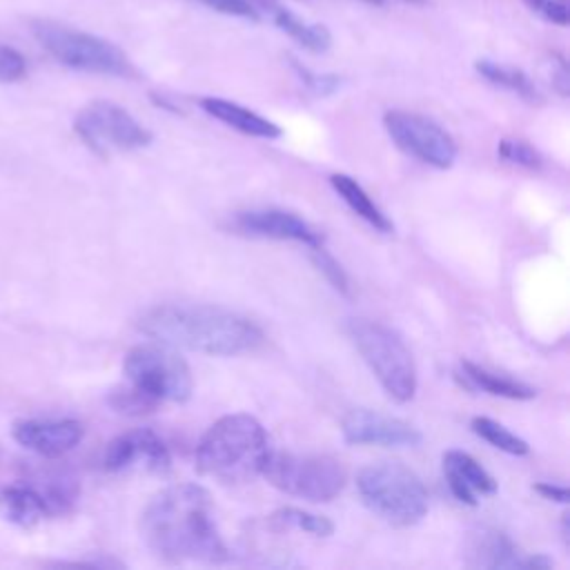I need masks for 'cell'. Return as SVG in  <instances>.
<instances>
[{
    "label": "cell",
    "instance_id": "3957f363",
    "mask_svg": "<svg viewBox=\"0 0 570 570\" xmlns=\"http://www.w3.org/2000/svg\"><path fill=\"white\" fill-rule=\"evenodd\" d=\"M269 439L258 419L227 414L214 421L196 445V470L223 483H243L263 472Z\"/></svg>",
    "mask_w": 570,
    "mask_h": 570
},
{
    "label": "cell",
    "instance_id": "8fae6325",
    "mask_svg": "<svg viewBox=\"0 0 570 570\" xmlns=\"http://www.w3.org/2000/svg\"><path fill=\"white\" fill-rule=\"evenodd\" d=\"M102 468L107 472H167L171 468V454L154 430L136 428L109 441L102 454Z\"/></svg>",
    "mask_w": 570,
    "mask_h": 570
},
{
    "label": "cell",
    "instance_id": "7c38bea8",
    "mask_svg": "<svg viewBox=\"0 0 570 570\" xmlns=\"http://www.w3.org/2000/svg\"><path fill=\"white\" fill-rule=\"evenodd\" d=\"M232 227L238 234L254 236V238H272V240H294L307 247L323 245L325 236L301 218L294 212L278 209V207H258L236 212L232 218Z\"/></svg>",
    "mask_w": 570,
    "mask_h": 570
},
{
    "label": "cell",
    "instance_id": "603a6c76",
    "mask_svg": "<svg viewBox=\"0 0 570 570\" xmlns=\"http://www.w3.org/2000/svg\"><path fill=\"white\" fill-rule=\"evenodd\" d=\"M470 428L476 436H481L483 441H488L492 448L512 454V456H523L530 452L528 441H523L521 436H517L514 432H510L508 428H503L501 423H497L494 419L488 416H474L470 421Z\"/></svg>",
    "mask_w": 570,
    "mask_h": 570
},
{
    "label": "cell",
    "instance_id": "30bf717a",
    "mask_svg": "<svg viewBox=\"0 0 570 570\" xmlns=\"http://www.w3.org/2000/svg\"><path fill=\"white\" fill-rule=\"evenodd\" d=\"M383 125L403 154L436 169L454 165L459 151L456 142L436 120L405 109H390L383 116Z\"/></svg>",
    "mask_w": 570,
    "mask_h": 570
},
{
    "label": "cell",
    "instance_id": "5b68a950",
    "mask_svg": "<svg viewBox=\"0 0 570 570\" xmlns=\"http://www.w3.org/2000/svg\"><path fill=\"white\" fill-rule=\"evenodd\" d=\"M345 330L385 394L396 403L412 401L416 392V365L401 334L367 318H350Z\"/></svg>",
    "mask_w": 570,
    "mask_h": 570
},
{
    "label": "cell",
    "instance_id": "4316f807",
    "mask_svg": "<svg viewBox=\"0 0 570 570\" xmlns=\"http://www.w3.org/2000/svg\"><path fill=\"white\" fill-rule=\"evenodd\" d=\"M292 69L296 71V76L305 82V87L318 96H330L338 89L341 85V78L336 73H316V71H309L307 67H303L298 60L292 58Z\"/></svg>",
    "mask_w": 570,
    "mask_h": 570
},
{
    "label": "cell",
    "instance_id": "4fadbf2b",
    "mask_svg": "<svg viewBox=\"0 0 570 570\" xmlns=\"http://www.w3.org/2000/svg\"><path fill=\"white\" fill-rule=\"evenodd\" d=\"M341 430L345 443L350 445L414 448L421 443V432L412 423L367 407L350 410L341 423Z\"/></svg>",
    "mask_w": 570,
    "mask_h": 570
},
{
    "label": "cell",
    "instance_id": "1f68e13d",
    "mask_svg": "<svg viewBox=\"0 0 570 570\" xmlns=\"http://www.w3.org/2000/svg\"><path fill=\"white\" fill-rule=\"evenodd\" d=\"M523 568L525 570H548V568H552V559L546 554H525Z\"/></svg>",
    "mask_w": 570,
    "mask_h": 570
},
{
    "label": "cell",
    "instance_id": "2e32d148",
    "mask_svg": "<svg viewBox=\"0 0 570 570\" xmlns=\"http://www.w3.org/2000/svg\"><path fill=\"white\" fill-rule=\"evenodd\" d=\"M523 557L517 543L497 528H479L463 543V561L472 568L514 570L523 568Z\"/></svg>",
    "mask_w": 570,
    "mask_h": 570
},
{
    "label": "cell",
    "instance_id": "83f0119b",
    "mask_svg": "<svg viewBox=\"0 0 570 570\" xmlns=\"http://www.w3.org/2000/svg\"><path fill=\"white\" fill-rule=\"evenodd\" d=\"M24 76H27L24 56L9 45H0V82H18Z\"/></svg>",
    "mask_w": 570,
    "mask_h": 570
},
{
    "label": "cell",
    "instance_id": "cb8c5ba5",
    "mask_svg": "<svg viewBox=\"0 0 570 570\" xmlns=\"http://www.w3.org/2000/svg\"><path fill=\"white\" fill-rule=\"evenodd\" d=\"M274 519L283 525H289L294 530H301L314 537H330L334 532V523L327 517L314 514L301 508H281L274 512Z\"/></svg>",
    "mask_w": 570,
    "mask_h": 570
},
{
    "label": "cell",
    "instance_id": "f1b7e54d",
    "mask_svg": "<svg viewBox=\"0 0 570 570\" xmlns=\"http://www.w3.org/2000/svg\"><path fill=\"white\" fill-rule=\"evenodd\" d=\"M530 11L541 16L546 22L557 27H566L570 22V11L566 0H523Z\"/></svg>",
    "mask_w": 570,
    "mask_h": 570
},
{
    "label": "cell",
    "instance_id": "484cf974",
    "mask_svg": "<svg viewBox=\"0 0 570 570\" xmlns=\"http://www.w3.org/2000/svg\"><path fill=\"white\" fill-rule=\"evenodd\" d=\"M312 249V263L316 265V269L327 278V283L334 287V289H338L341 294H345V296H350V278H347V274H345V269L341 267V263L332 256V254H327V249L323 247V245H316V247H309Z\"/></svg>",
    "mask_w": 570,
    "mask_h": 570
},
{
    "label": "cell",
    "instance_id": "ba28073f",
    "mask_svg": "<svg viewBox=\"0 0 570 570\" xmlns=\"http://www.w3.org/2000/svg\"><path fill=\"white\" fill-rule=\"evenodd\" d=\"M261 474L281 492L314 503L332 501L347 481L345 465L330 454L269 452Z\"/></svg>",
    "mask_w": 570,
    "mask_h": 570
},
{
    "label": "cell",
    "instance_id": "7a4b0ae2",
    "mask_svg": "<svg viewBox=\"0 0 570 570\" xmlns=\"http://www.w3.org/2000/svg\"><path fill=\"white\" fill-rule=\"evenodd\" d=\"M138 327L151 341L209 356H236L263 343V332L254 321L203 303L156 305L140 316Z\"/></svg>",
    "mask_w": 570,
    "mask_h": 570
},
{
    "label": "cell",
    "instance_id": "8992f818",
    "mask_svg": "<svg viewBox=\"0 0 570 570\" xmlns=\"http://www.w3.org/2000/svg\"><path fill=\"white\" fill-rule=\"evenodd\" d=\"M31 33L53 60L69 69L120 78L136 73L127 53L100 36L42 18L31 20Z\"/></svg>",
    "mask_w": 570,
    "mask_h": 570
},
{
    "label": "cell",
    "instance_id": "44dd1931",
    "mask_svg": "<svg viewBox=\"0 0 570 570\" xmlns=\"http://www.w3.org/2000/svg\"><path fill=\"white\" fill-rule=\"evenodd\" d=\"M269 11H272L274 24L283 33H287L294 42H298L303 49L312 53H325L332 47V33L327 31V27L318 22H309L281 4H272Z\"/></svg>",
    "mask_w": 570,
    "mask_h": 570
},
{
    "label": "cell",
    "instance_id": "d6986e66",
    "mask_svg": "<svg viewBox=\"0 0 570 570\" xmlns=\"http://www.w3.org/2000/svg\"><path fill=\"white\" fill-rule=\"evenodd\" d=\"M456 379L470 387V390H481L485 394L492 396H501V399H512V401H528L537 394V390L523 381L490 372L472 361H461Z\"/></svg>",
    "mask_w": 570,
    "mask_h": 570
},
{
    "label": "cell",
    "instance_id": "9c48e42d",
    "mask_svg": "<svg viewBox=\"0 0 570 570\" xmlns=\"http://www.w3.org/2000/svg\"><path fill=\"white\" fill-rule=\"evenodd\" d=\"M73 129L78 138L98 156L109 158L111 154L142 149L151 142V131L142 127L125 107L111 100H94L85 105Z\"/></svg>",
    "mask_w": 570,
    "mask_h": 570
},
{
    "label": "cell",
    "instance_id": "f546056e",
    "mask_svg": "<svg viewBox=\"0 0 570 570\" xmlns=\"http://www.w3.org/2000/svg\"><path fill=\"white\" fill-rule=\"evenodd\" d=\"M198 2L218 13H225V16H234V18H243V20H252V22H256L261 18L258 9L249 0H198Z\"/></svg>",
    "mask_w": 570,
    "mask_h": 570
},
{
    "label": "cell",
    "instance_id": "ac0fdd59",
    "mask_svg": "<svg viewBox=\"0 0 570 570\" xmlns=\"http://www.w3.org/2000/svg\"><path fill=\"white\" fill-rule=\"evenodd\" d=\"M200 109L245 136L274 140V138H281V134H283V129L276 122L267 120L265 116H261L238 102L225 100V98H214V96L200 98Z\"/></svg>",
    "mask_w": 570,
    "mask_h": 570
},
{
    "label": "cell",
    "instance_id": "e0dca14e",
    "mask_svg": "<svg viewBox=\"0 0 570 570\" xmlns=\"http://www.w3.org/2000/svg\"><path fill=\"white\" fill-rule=\"evenodd\" d=\"M0 514L22 528L53 517L42 485L33 483H4L0 485Z\"/></svg>",
    "mask_w": 570,
    "mask_h": 570
},
{
    "label": "cell",
    "instance_id": "5bb4252c",
    "mask_svg": "<svg viewBox=\"0 0 570 570\" xmlns=\"http://www.w3.org/2000/svg\"><path fill=\"white\" fill-rule=\"evenodd\" d=\"M13 439L47 459H58L73 450L85 434V428L76 419H24L13 423Z\"/></svg>",
    "mask_w": 570,
    "mask_h": 570
},
{
    "label": "cell",
    "instance_id": "6da1fadb",
    "mask_svg": "<svg viewBox=\"0 0 570 570\" xmlns=\"http://www.w3.org/2000/svg\"><path fill=\"white\" fill-rule=\"evenodd\" d=\"M145 546L167 563H223L229 550L214 519L212 494L198 483H176L149 499L140 512Z\"/></svg>",
    "mask_w": 570,
    "mask_h": 570
},
{
    "label": "cell",
    "instance_id": "ffe728a7",
    "mask_svg": "<svg viewBox=\"0 0 570 570\" xmlns=\"http://www.w3.org/2000/svg\"><path fill=\"white\" fill-rule=\"evenodd\" d=\"M330 183L334 191L341 196V200L358 216L363 218L370 227L383 234L394 232V223L387 218V214L372 200V196L347 174H332Z\"/></svg>",
    "mask_w": 570,
    "mask_h": 570
},
{
    "label": "cell",
    "instance_id": "277c9868",
    "mask_svg": "<svg viewBox=\"0 0 570 570\" xmlns=\"http://www.w3.org/2000/svg\"><path fill=\"white\" fill-rule=\"evenodd\" d=\"M356 490L363 505L394 528L416 525L428 512V488L401 461H379L361 468Z\"/></svg>",
    "mask_w": 570,
    "mask_h": 570
},
{
    "label": "cell",
    "instance_id": "52a82bcc",
    "mask_svg": "<svg viewBox=\"0 0 570 570\" xmlns=\"http://www.w3.org/2000/svg\"><path fill=\"white\" fill-rule=\"evenodd\" d=\"M122 374L129 387L156 407L165 401L183 403L194 390L187 361L174 347L158 341L131 347L122 361Z\"/></svg>",
    "mask_w": 570,
    "mask_h": 570
},
{
    "label": "cell",
    "instance_id": "d4e9b609",
    "mask_svg": "<svg viewBox=\"0 0 570 570\" xmlns=\"http://www.w3.org/2000/svg\"><path fill=\"white\" fill-rule=\"evenodd\" d=\"M497 154L505 163H512L525 169H539L543 163L541 154L528 140H521V138H503L497 147Z\"/></svg>",
    "mask_w": 570,
    "mask_h": 570
},
{
    "label": "cell",
    "instance_id": "d6a6232c",
    "mask_svg": "<svg viewBox=\"0 0 570 570\" xmlns=\"http://www.w3.org/2000/svg\"><path fill=\"white\" fill-rule=\"evenodd\" d=\"M568 521H570V517H568V512H566V514H561V537H563V541H566V546H568V539H570V530H568Z\"/></svg>",
    "mask_w": 570,
    "mask_h": 570
},
{
    "label": "cell",
    "instance_id": "4dcf8cb0",
    "mask_svg": "<svg viewBox=\"0 0 570 570\" xmlns=\"http://www.w3.org/2000/svg\"><path fill=\"white\" fill-rule=\"evenodd\" d=\"M534 490H537L543 499H548V501L568 503V488H566V485H557V483H548V481H543V483H537V485H534Z\"/></svg>",
    "mask_w": 570,
    "mask_h": 570
},
{
    "label": "cell",
    "instance_id": "9a60e30c",
    "mask_svg": "<svg viewBox=\"0 0 570 570\" xmlns=\"http://www.w3.org/2000/svg\"><path fill=\"white\" fill-rule=\"evenodd\" d=\"M443 479L450 494L463 505H476L479 494H494L499 488L494 476L463 450H448L443 454Z\"/></svg>",
    "mask_w": 570,
    "mask_h": 570
},
{
    "label": "cell",
    "instance_id": "7402d4cb",
    "mask_svg": "<svg viewBox=\"0 0 570 570\" xmlns=\"http://www.w3.org/2000/svg\"><path fill=\"white\" fill-rule=\"evenodd\" d=\"M474 69L490 85L501 87V89L519 96L521 100H525L530 105H539L543 100L541 91L534 85V80L523 69H519V67L501 65V62H494V60H476Z\"/></svg>",
    "mask_w": 570,
    "mask_h": 570
},
{
    "label": "cell",
    "instance_id": "836d02e7",
    "mask_svg": "<svg viewBox=\"0 0 570 570\" xmlns=\"http://www.w3.org/2000/svg\"><path fill=\"white\" fill-rule=\"evenodd\" d=\"M401 2H407V4H425L428 0H401Z\"/></svg>",
    "mask_w": 570,
    "mask_h": 570
}]
</instances>
